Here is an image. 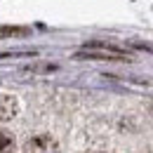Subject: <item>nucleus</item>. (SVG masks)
<instances>
[{
  "label": "nucleus",
  "mask_w": 153,
  "mask_h": 153,
  "mask_svg": "<svg viewBox=\"0 0 153 153\" xmlns=\"http://www.w3.org/2000/svg\"><path fill=\"white\" fill-rule=\"evenodd\" d=\"M17 113V99L14 97H0V120H10Z\"/></svg>",
  "instance_id": "7ed1b4c3"
},
{
  "label": "nucleus",
  "mask_w": 153,
  "mask_h": 153,
  "mask_svg": "<svg viewBox=\"0 0 153 153\" xmlns=\"http://www.w3.org/2000/svg\"><path fill=\"white\" fill-rule=\"evenodd\" d=\"M24 153H57V144H54L50 137L40 134V137H33V139L24 146Z\"/></svg>",
  "instance_id": "f03ea898"
},
{
  "label": "nucleus",
  "mask_w": 153,
  "mask_h": 153,
  "mask_svg": "<svg viewBox=\"0 0 153 153\" xmlns=\"http://www.w3.org/2000/svg\"><path fill=\"white\" fill-rule=\"evenodd\" d=\"M12 146H14V139L0 130V153H12Z\"/></svg>",
  "instance_id": "20e7f679"
},
{
  "label": "nucleus",
  "mask_w": 153,
  "mask_h": 153,
  "mask_svg": "<svg viewBox=\"0 0 153 153\" xmlns=\"http://www.w3.org/2000/svg\"><path fill=\"white\" fill-rule=\"evenodd\" d=\"M26 28H0V38L2 36H24Z\"/></svg>",
  "instance_id": "39448f33"
},
{
  "label": "nucleus",
  "mask_w": 153,
  "mask_h": 153,
  "mask_svg": "<svg viewBox=\"0 0 153 153\" xmlns=\"http://www.w3.org/2000/svg\"><path fill=\"white\" fill-rule=\"evenodd\" d=\"M76 57H80V59H127V54L120 52V50H115V47H108V45L92 42V45L82 47Z\"/></svg>",
  "instance_id": "f257e3e1"
}]
</instances>
